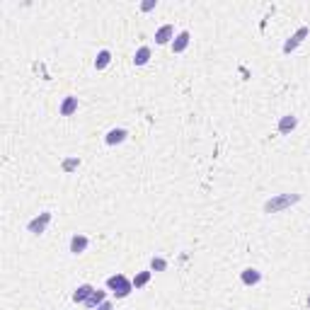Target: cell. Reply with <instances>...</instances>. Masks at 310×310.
Returning <instances> with one entry per match:
<instances>
[{
  "label": "cell",
  "instance_id": "obj_5",
  "mask_svg": "<svg viewBox=\"0 0 310 310\" xmlns=\"http://www.w3.org/2000/svg\"><path fill=\"white\" fill-rule=\"evenodd\" d=\"M170 41H175V27H172V24H163V27L155 32V44L165 46V44H170Z\"/></svg>",
  "mask_w": 310,
  "mask_h": 310
},
{
  "label": "cell",
  "instance_id": "obj_18",
  "mask_svg": "<svg viewBox=\"0 0 310 310\" xmlns=\"http://www.w3.org/2000/svg\"><path fill=\"white\" fill-rule=\"evenodd\" d=\"M150 269H153V271H165V269H167V262H165L163 257H153V259H150Z\"/></svg>",
  "mask_w": 310,
  "mask_h": 310
},
{
  "label": "cell",
  "instance_id": "obj_1",
  "mask_svg": "<svg viewBox=\"0 0 310 310\" xmlns=\"http://www.w3.org/2000/svg\"><path fill=\"white\" fill-rule=\"evenodd\" d=\"M301 201V194H276L269 201H264V213H281L284 208Z\"/></svg>",
  "mask_w": 310,
  "mask_h": 310
},
{
  "label": "cell",
  "instance_id": "obj_8",
  "mask_svg": "<svg viewBox=\"0 0 310 310\" xmlns=\"http://www.w3.org/2000/svg\"><path fill=\"white\" fill-rule=\"evenodd\" d=\"M189 41H191V34L189 32H180L177 37H175V41H172V51L175 54H185L186 51V46H189Z\"/></svg>",
  "mask_w": 310,
  "mask_h": 310
},
{
  "label": "cell",
  "instance_id": "obj_11",
  "mask_svg": "<svg viewBox=\"0 0 310 310\" xmlns=\"http://www.w3.org/2000/svg\"><path fill=\"white\" fill-rule=\"evenodd\" d=\"M126 136H128V133H126L124 128H112V131L104 136V143H107V145H119V143L126 141Z\"/></svg>",
  "mask_w": 310,
  "mask_h": 310
},
{
  "label": "cell",
  "instance_id": "obj_14",
  "mask_svg": "<svg viewBox=\"0 0 310 310\" xmlns=\"http://www.w3.org/2000/svg\"><path fill=\"white\" fill-rule=\"evenodd\" d=\"M109 63H112V51H109V49H102V51L97 54V59H95V68H97V70H104Z\"/></svg>",
  "mask_w": 310,
  "mask_h": 310
},
{
  "label": "cell",
  "instance_id": "obj_7",
  "mask_svg": "<svg viewBox=\"0 0 310 310\" xmlns=\"http://www.w3.org/2000/svg\"><path fill=\"white\" fill-rule=\"evenodd\" d=\"M90 245V240H87V235H80V233H75L73 238H70V252L73 254H83L85 249Z\"/></svg>",
  "mask_w": 310,
  "mask_h": 310
},
{
  "label": "cell",
  "instance_id": "obj_20",
  "mask_svg": "<svg viewBox=\"0 0 310 310\" xmlns=\"http://www.w3.org/2000/svg\"><path fill=\"white\" fill-rule=\"evenodd\" d=\"M95 310H114V306H112V303H109V301H104V303H102V306H100V308H95Z\"/></svg>",
  "mask_w": 310,
  "mask_h": 310
},
{
  "label": "cell",
  "instance_id": "obj_15",
  "mask_svg": "<svg viewBox=\"0 0 310 310\" xmlns=\"http://www.w3.org/2000/svg\"><path fill=\"white\" fill-rule=\"evenodd\" d=\"M150 61V49L148 46H141L138 51H136V56H133V65H145V63Z\"/></svg>",
  "mask_w": 310,
  "mask_h": 310
},
{
  "label": "cell",
  "instance_id": "obj_17",
  "mask_svg": "<svg viewBox=\"0 0 310 310\" xmlns=\"http://www.w3.org/2000/svg\"><path fill=\"white\" fill-rule=\"evenodd\" d=\"M61 167H63V172H73L75 167H80V158H65Z\"/></svg>",
  "mask_w": 310,
  "mask_h": 310
},
{
  "label": "cell",
  "instance_id": "obj_13",
  "mask_svg": "<svg viewBox=\"0 0 310 310\" xmlns=\"http://www.w3.org/2000/svg\"><path fill=\"white\" fill-rule=\"evenodd\" d=\"M104 301H107V293H104V291H100V289H95V291H92V296L85 301V308L95 310V308H100Z\"/></svg>",
  "mask_w": 310,
  "mask_h": 310
},
{
  "label": "cell",
  "instance_id": "obj_4",
  "mask_svg": "<svg viewBox=\"0 0 310 310\" xmlns=\"http://www.w3.org/2000/svg\"><path fill=\"white\" fill-rule=\"evenodd\" d=\"M308 34H310L308 27H301V29H298V32H296L291 39H286V44H284V54H291V51H296V49H298V44H301V41H303Z\"/></svg>",
  "mask_w": 310,
  "mask_h": 310
},
{
  "label": "cell",
  "instance_id": "obj_19",
  "mask_svg": "<svg viewBox=\"0 0 310 310\" xmlns=\"http://www.w3.org/2000/svg\"><path fill=\"white\" fill-rule=\"evenodd\" d=\"M155 5H158V0H145V2H141V10L150 12V10H155Z\"/></svg>",
  "mask_w": 310,
  "mask_h": 310
},
{
  "label": "cell",
  "instance_id": "obj_2",
  "mask_svg": "<svg viewBox=\"0 0 310 310\" xmlns=\"http://www.w3.org/2000/svg\"><path fill=\"white\" fill-rule=\"evenodd\" d=\"M107 289H109L117 298H126V296H131V291H133V281L126 279L124 274H114V276L107 279Z\"/></svg>",
  "mask_w": 310,
  "mask_h": 310
},
{
  "label": "cell",
  "instance_id": "obj_21",
  "mask_svg": "<svg viewBox=\"0 0 310 310\" xmlns=\"http://www.w3.org/2000/svg\"><path fill=\"white\" fill-rule=\"evenodd\" d=\"M308 308H310V298H308Z\"/></svg>",
  "mask_w": 310,
  "mask_h": 310
},
{
  "label": "cell",
  "instance_id": "obj_3",
  "mask_svg": "<svg viewBox=\"0 0 310 310\" xmlns=\"http://www.w3.org/2000/svg\"><path fill=\"white\" fill-rule=\"evenodd\" d=\"M51 218H54V216H51V211H41L37 218H32V221L27 223V230H29L32 235H41V233L49 228Z\"/></svg>",
  "mask_w": 310,
  "mask_h": 310
},
{
  "label": "cell",
  "instance_id": "obj_12",
  "mask_svg": "<svg viewBox=\"0 0 310 310\" xmlns=\"http://www.w3.org/2000/svg\"><path fill=\"white\" fill-rule=\"evenodd\" d=\"M92 291H95V289H92L90 284H83V286H78V289L73 291V301H75V303H83V306H85V301H87V298L92 296Z\"/></svg>",
  "mask_w": 310,
  "mask_h": 310
},
{
  "label": "cell",
  "instance_id": "obj_9",
  "mask_svg": "<svg viewBox=\"0 0 310 310\" xmlns=\"http://www.w3.org/2000/svg\"><path fill=\"white\" fill-rule=\"evenodd\" d=\"M240 281L245 284V286H257L259 281H262V271H257V269H243V274H240Z\"/></svg>",
  "mask_w": 310,
  "mask_h": 310
},
{
  "label": "cell",
  "instance_id": "obj_10",
  "mask_svg": "<svg viewBox=\"0 0 310 310\" xmlns=\"http://www.w3.org/2000/svg\"><path fill=\"white\" fill-rule=\"evenodd\" d=\"M61 117H73L75 112H78V97H73V95H68L65 100L61 102Z\"/></svg>",
  "mask_w": 310,
  "mask_h": 310
},
{
  "label": "cell",
  "instance_id": "obj_16",
  "mask_svg": "<svg viewBox=\"0 0 310 310\" xmlns=\"http://www.w3.org/2000/svg\"><path fill=\"white\" fill-rule=\"evenodd\" d=\"M150 276H153V271H141V274H136L131 281H133V289H143L148 281H150Z\"/></svg>",
  "mask_w": 310,
  "mask_h": 310
},
{
  "label": "cell",
  "instance_id": "obj_6",
  "mask_svg": "<svg viewBox=\"0 0 310 310\" xmlns=\"http://www.w3.org/2000/svg\"><path fill=\"white\" fill-rule=\"evenodd\" d=\"M296 126H298V119L293 114H286V117L279 119V133L281 136H291V131H296Z\"/></svg>",
  "mask_w": 310,
  "mask_h": 310
}]
</instances>
